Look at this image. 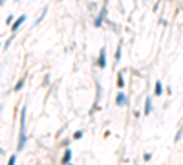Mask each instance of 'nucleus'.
<instances>
[{
	"label": "nucleus",
	"mask_w": 183,
	"mask_h": 165,
	"mask_svg": "<svg viewBox=\"0 0 183 165\" xmlns=\"http://www.w3.org/2000/svg\"><path fill=\"white\" fill-rule=\"evenodd\" d=\"M24 147H26V107H22V114H20V138H18L16 151L20 152Z\"/></svg>",
	"instance_id": "obj_1"
},
{
	"label": "nucleus",
	"mask_w": 183,
	"mask_h": 165,
	"mask_svg": "<svg viewBox=\"0 0 183 165\" xmlns=\"http://www.w3.org/2000/svg\"><path fill=\"white\" fill-rule=\"evenodd\" d=\"M104 18H106V6H103V9L99 11V15H97V18H95V28H99V26L104 22Z\"/></svg>",
	"instance_id": "obj_2"
},
{
	"label": "nucleus",
	"mask_w": 183,
	"mask_h": 165,
	"mask_svg": "<svg viewBox=\"0 0 183 165\" xmlns=\"http://www.w3.org/2000/svg\"><path fill=\"white\" fill-rule=\"evenodd\" d=\"M24 22H26V15H22V17H18V18H16L15 22H13V26H11V31L15 33V31H16V29H18V28H20V26H22Z\"/></svg>",
	"instance_id": "obj_3"
},
{
	"label": "nucleus",
	"mask_w": 183,
	"mask_h": 165,
	"mask_svg": "<svg viewBox=\"0 0 183 165\" xmlns=\"http://www.w3.org/2000/svg\"><path fill=\"white\" fill-rule=\"evenodd\" d=\"M97 64H99V68H104V66H106V50H104V48H101V53H99V61H97Z\"/></svg>",
	"instance_id": "obj_4"
},
{
	"label": "nucleus",
	"mask_w": 183,
	"mask_h": 165,
	"mask_svg": "<svg viewBox=\"0 0 183 165\" xmlns=\"http://www.w3.org/2000/svg\"><path fill=\"white\" fill-rule=\"evenodd\" d=\"M126 103H128L126 96H125L123 92H119V94H117V97H115V105H117V107H125Z\"/></svg>",
	"instance_id": "obj_5"
},
{
	"label": "nucleus",
	"mask_w": 183,
	"mask_h": 165,
	"mask_svg": "<svg viewBox=\"0 0 183 165\" xmlns=\"http://www.w3.org/2000/svg\"><path fill=\"white\" fill-rule=\"evenodd\" d=\"M150 112H152V99L147 97V99H145V116H148Z\"/></svg>",
	"instance_id": "obj_6"
},
{
	"label": "nucleus",
	"mask_w": 183,
	"mask_h": 165,
	"mask_svg": "<svg viewBox=\"0 0 183 165\" xmlns=\"http://www.w3.org/2000/svg\"><path fill=\"white\" fill-rule=\"evenodd\" d=\"M70 162H71V151L66 149V152H64V156H62V163H70Z\"/></svg>",
	"instance_id": "obj_7"
},
{
	"label": "nucleus",
	"mask_w": 183,
	"mask_h": 165,
	"mask_svg": "<svg viewBox=\"0 0 183 165\" xmlns=\"http://www.w3.org/2000/svg\"><path fill=\"white\" fill-rule=\"evenodd\" d=\"M22 86H24V77L16 81V84H15V88H13V90H15V92H20V90H22Z\"/></svg>",
	"instance_id": "obj_8"
},
{
	"label": "nucleus",
	"mask_w": 183,
	"mask_h": 165,
	"mask_svg": "<svg viewBox=\"0 0 183 165\" xmlns=\"http://www.w3.org/2000/svg\"><path fill=\"white\" fill-rule=\"evenodd\" d=\"M121 61V42H119V46H117V50H115V64Z\"/></svg>",
	"instance_id": "obj_9"
},
{
	"label": "nucleus",
	"mask_w": 183,
	"mask_h": 165,
	"mask_svg": "<svg viewBox=\"0 0 183 165\" xmlns=\"http://www.w3.org/2000/svg\"><path fill=\"white\" fill-rule=\"evenodd\" d=\"M161 94H163V86L159 81H156V96H161Z\"/></svg>",
	"instance_id": "obj_10"
},
{
	"label": "nucleus",
	"mask_w": 183,
	"mask_h": 165,
	"mask_svg": "<svg viewBox=\"0 0 183 165\" xmlns=\"http://www.w3.org/2000/svg\"><path fill=\"white\" fill-rule=\"evenodd\" d=\"M117 86H119V88H123V86H125V79H123V73H119V75H117Z\"/></svg>",
	"instance_id": "obj_11"
},
{
	"label": "nucleus",
	"mask_w": 183,
	"mask_h": 165,
	"mask_svg": "<svg viewBox=\"0 0 183 165\" xmlns=\"http://www.w3.org/2000/svg\"><path fill=\"white\" fill-rule=\"evenodd\" d=\"M73 138H75V140H79V138H82V130H77V132L73 134Z\"/></svg>",
	"instance_id": "obj_12"
},
{
	"label": "nucleus",
	"mask_w": 183,
	"mask_h": 165,
	"mask_svg": "<svg viewBox=\"0 0 183 165\" xmlns=\"http://www.w3.org/2000/svg\"><path fill=\"white\" fill-rule=\"evenodd\" d=\"M5 24H13V17H11V15H9V17L5 18Z\"/></svg>",
	"instance_id": "obj_13"
},
{
	"label": "nucleus",
	"mask_w": 183,
	"mask_h": 165,
	"mask_svg": "<svg viewBox=\"0 0 183 165\" xmlns=\"http://www.w3.org/2000/svg\"><path fill=\"white\" fill-rule=\"evenodd\" d=\"M15 162H16V156H9V163L13 165Z\"/></svg>",
	"instance_id": "obj_14"
},
{
	"label": "nucleus",
	"mask_w": 183,
	"mask_h": 165,
	"mask_svg": "<svg viewBox=\"0 0 183 165\" xmlns=\"http://www.w3.org/2000/svg\"><path fill=\"white\" fill-rule=\"evenodd\" d=\"M4 2H5V0H0V6H2V4H4Z\"/></svg>",
	"instance_id": "obj_15"
},
{
	"label": "nucleus",
	"mask_w": 183,
	"mask_h": 165,
	"mask_svg": "<svg viewBox=\"0 0 183 165\" xmlns=\"http://www.w3.org/2000/svg\"><path fill=\"white\" fill-rule=\"evenodd\" d=\"M0 154H4V151H2V149H0Z\"/></svg>",
	"instance_id": "obj_16"
}]
</instances>
